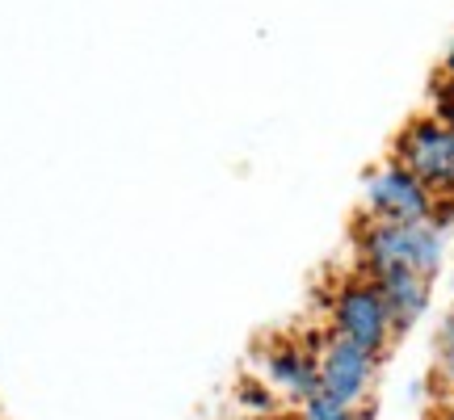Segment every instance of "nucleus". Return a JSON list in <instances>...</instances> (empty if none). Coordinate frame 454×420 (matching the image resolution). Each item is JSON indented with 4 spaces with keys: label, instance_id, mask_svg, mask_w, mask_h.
I'll list each match as a JSON object with an SVG mask.
<instances>
[{
    "label": "nucleus",
    "instance_id": "f257e3e1",
    "mask_svg": "<svg viewBox=\"0 0 454 420\" xmlns=\"http://www.w3.org/2000/svg\"><path fill=\"white\" fill-rule=\"evenodd\" d=\"M357 274L387 277V274H421L434 282L446 257V231L438 223H374L362 219L354 236Z\"/></svg>",
    "mask_w": 454,
    "mask_h": 420
},
{
    "label": "nucleus",
    "instance_id": "f03ea898",
    "mask_svg": "<svg viewBox=\"0 0 454 420\" xmlns=\"http://www.w3.org/2000/svg\"><path fill=\"white\" fill-rule=\"evenodd\" d=\"M391 160L408 168L438 202H454V135L446 130L442 118H434V113L412 118L400 130Z\"/></svg>",
    "mask_w": 454,
    "mask_h": 420
},
{
    "label": "nucleus",
    "instance_id": "7ed1b4c3",
    "mask_svg": "<svg viewBox=\"0 0 454 420\" xmlns=\"http://www.w3.org/2000/svg\"><path fill=\"white\" fill-rule=\"evenodd\" d=\"M328 337H340L366 349V354H383L391 345V320H387V307H383V294L374 286L371 277H345L337 291H333V332Z\"/></svg>",
    "mask_w": 454,
    "mask_h": 420
},
{
    "label": "nucleus",
    "instance_id": "20e7f679",
    "mask_svg": "<svg viewBox=\"0 0 454 420\" xmlns=\"http://www.w3.org/2000/svg\"><path fill=\"white\" fill-rule=\"evenodd\" d=\"M438 198L395 160L374 168L366 181V219L374 223H434Z\"/></svg>",
    "mask_w": 454,
    "mask_h": 420
},
{
    "label": "nucleus",
    "instance_id": "39448f33",
    "mask_svg": "<svg viewBox=\"0 0 454 420\" xmlns=\"http://www.w3.org/2000/svg\"><path fill=\"white\" fill-rule=\"evenodd\" d=\"M374 374H379V357L366 349H357L340 337H328L320 345V391H328V395L362 408L374 387Z\"/></svg>",
    "mask_w": 454,
    "mask_h": 420
},
{
    "label": "nucleus",
    "instance_id": "423d86ee",
    "mask_svg": "<svg viewBox=\"0 0 454 420\" xmlns=\"http://www.w3.org/2000/svg\"><path fill=\"white\" fill-rule=\"evenodd\" d=\"M265 387L286 404H303L320 391V349H308L299 340H282L265 354Z\"/></svg>",
    "mask_w": 454,
    "mask_h": 420
},
{
    "label": "nucleus",
    "instance_id": "0eeeda50",
    "mask_svg": "<svg viewBox=\"0 0 454 420\" xmlns=\"http://www.w3.org/2000/svg\"><path fill=\"white\" fill-rule=\"evenodd\" d=\"M379 294H383V307H387V320H391V332L400 337L408 332L412 323L421 320L429 311V277L421 274H387V277H371Z\"/></svg>",
    "mask_w": 454,
    "mask_h": 420
},
{
    "label": "nucleus",
    "instance_id": "6e6552de",
    "mask_svg": "<svg viewBox=\"0 0 454 420\" xmlns=\"http://www.w3.org/2000/svg\"><path fill=\"white\" fill-rule=\"evenodd\" d=\"M294 420H362V412L354 404L337 400V395H328V391H316L311 400L299 404V416Z\"/></svg>",
    "mask_w": 454,
    "mask_h": 420
},
{
    "label": "nucleus",
    "instance_id": "1a4fd4ad",
    "mask_svg": "<svg viewBox=\"0 0 454 420\" xmlns=\"http://www.w3.org/2000/svg\"><path fill=\"white\" fill-rule=\"evenodd\" d=\"M240 404H244V412H248L253 420H274L278 408H282V400H278L265 383H244V387H240Z\"/></svg>",
    "mask_w": 454,
    "mask_h": 420
},
{
    "label": "nucleus",
    "instance_id": "9d476101",
    "mask_svg": "<svg viewBox=\"0 0 454 420\" xmlns=\"http://www.w3.org/2000/svg\"><path fill=\"white\" fill-rule=\"evenodd\" d=\"M438 383L454 395V307L438 328Z\"/></svg>",
    "mask_w": 454,
    "mask_h": 420
},
{
    "label": "nucleus",
    "instance_id": "9b49d317",
    "mask_svg": "<svg viewBox=\"0 0 454 420\" xmlns=\"http://www.w3.org/2000/svg\"><path fill=\"white\" fill-rule=\"evenodd\" d=\"M434 118L446 122V130L454 135V84L450 81H438V101H434Z\"/></svg>",
    "mask_w": 454,
    "mask_h": 420
},
{
    "label": "nucleus",
    "instance_id": "f8f14e48",
    "mask_svg": "<svg viewBox=\"0 0 454 420\" xmlns=\"http://www.w3.org/2000/svg\"><path fill=\"white\" fill-rule=\"evenodd\" d=\"M438 420H454V408H450V412H442V416Z\"/></svg>",
    "mask_w": 454,
    "mask_h": 420
},
{
    "label": "nucleus",
    "instance_id": "ddd939ff",
    "mask_svg": "<svg viewBox=\"0 0 454 420\" xmlns=\"http://www.w3.org/2000/svg\"><path fill=\"white\" fill-rule=\"evenodd\" d=\"M274 420H278V416H274Z\"/></svg>",
    "mask_w": 454,
    "mask_h": 420
}]
</instances>
